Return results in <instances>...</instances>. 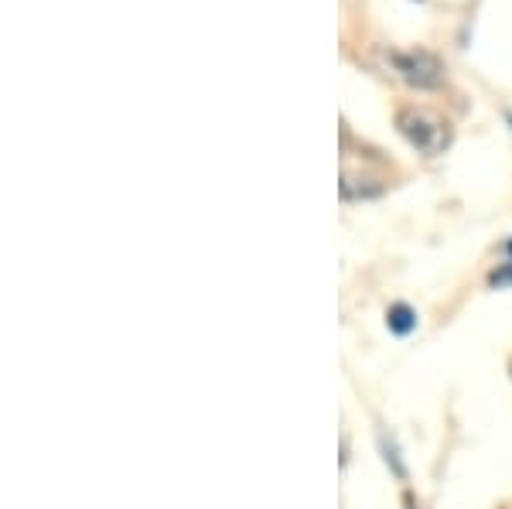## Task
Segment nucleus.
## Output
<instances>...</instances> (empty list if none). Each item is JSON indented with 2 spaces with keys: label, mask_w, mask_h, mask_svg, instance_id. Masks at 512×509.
I'll return each mask as SVG.
<instances>
[{
  "label": "nucleus",
  "mask_w": 512,
  "mask_h": 509,
  "mask_svg": "<svg viewBox=\"0 0 512 509\" xmlns=\"http://www.w3.org/2000/svg\"><path fill=\"white\" fill-rule=\"evenodd\" d=\"M396 127L424 154H441L451 144V123L431 110H424V106H403L396 113Z\"/></svg>",
  "instance_id": "obj_1"
},
{
  "label": "nucleus",
  "mask_w": 512,
  "mask_h": 509,
  "mask_svg": "<svg viewBox=\"0 0 512 509\" xmlns=\"http://www.w3.org/2000/svg\"><path fill=\"white\" fill-rule=\"evenodd\" d=\"M390 65H393L396 76L414 89H437L444 82V62L437 59L434 52H424V48H414V52H393Z\"/></svg>",
  "instance_id": "obj_2"
},
{
  "label": "nucleus",
  "mask_w": 512,
  "mask_h": 509,
  "mask_svg": "<svg viewBox=\"0 0 512 509\" xmlns=\"http://www.w3.org/2000/svg\"><path fill=\"white\" fill-rule=\"evenodd\" d=\"M386 325H390V332L396 335H410L417 328V315H414V308H407V305H393L390 311H386Z\"/></svg>",
  "instance_id": "obj_3"
}]
</instances>
